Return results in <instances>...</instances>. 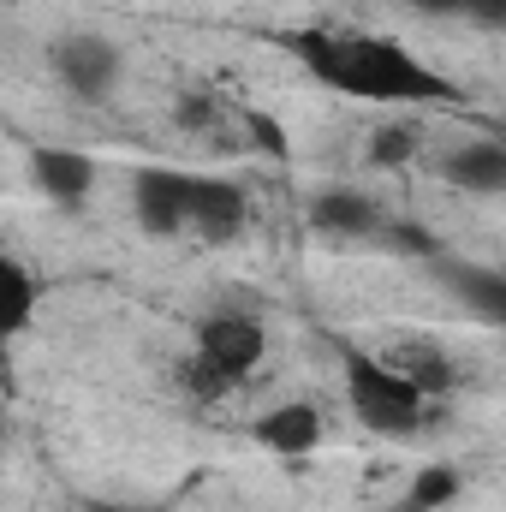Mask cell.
I'll list each match as a JSON object with an SVG mask.
<instances>
[{
    "label": "cell",
    "mask_w": 506,
    "mask_h": 512,
    "mask_svg": "<svg viewBox=\"0 0 506 512\" xmlns=\"http://www.w3.org/2000/svg\"><path fill=\"white\" fill-rule=\"evenodd\" d=\"M262 352H268V334H262V322H256L251 310H239V304L197 322V358H203L209 370H221L233 387L262 364Z\"/></svg>",
    "instance_id": "277c9868"
},
{
    "label": "cell",
    "mask_w": 506,
    "mask_h": 512,
    "mask_svg": "<svg viewBox=\"0 0 506 512\" xmlns=\"http://www.w3.org/2000/svg\"><path fill=\"white\" fill-rule=\"evenodd\" d=\"M411 6L429 18H465V0H411Z\"/></svg>",
    "instance_id": "ac0fdd59"
},
{
    "label": "cell",
    "mask_w": 506,
    "mask_h": 512,
    "mask_svg": "<svg viewBox=\"0 0 506 512\" xmlns=\"http://www.w3.org/2000/svg\"><path fill=\"white\" fill-rule=\"evenodd\" d=\"M453 495H459V471L429 465V471H417V477H411V495H405V507H399V512H435V507H447Z\"/></svg>",
    "instance_id": "4fadbf2b"
},
{
    "label": "cell",
    "mask_w": 506,
    "mask_h": 512,
    "mask_svg": "<svg viewBox=\"0 0 506 512\" xmlns=\"http://www.w3.org/2000/svg\"><path fill=\"white\" fill-rule=\"evenodd\" d=\"M411 155H417V126H399V120L376 126V137H370V161L376 167H405Z\"/></svg>",
    "instance_id": "5bb4252c"
},
{
    "label": "cell",
    "mask_w": 506,
    "mask_h": 512,
    "mask_svg": "<svg viewBox=\"0 0 506 512\" xmlns=\"http://www.w3.org/2000/svg\"><path fill=\"white\" fill-rule=\"evenodd\" d=\"M0 280H6V334L18 340V334L30 328L36 304H42V286H36V274H30L18 256H6V262H0Z\"/></svg>",
    "instance_id": "7c38bea8"
},
{
    "label": "cell",
    "mask_w": 506,
    "mask_h": 512,
    "mask_svg": "<svg viewBox=\"0 0 506 512\" xmlns=\"http://www.w3.org/2000/svg\"><path fill=\"white\" fill-rule=\"evenodd\" d=\"M245 215H251V203H245V191H239L233 179H221V173H191V233H197V239L227 245V239L245 233Z\"/></svg>",
    "instance_id": "8992f818"
},
{
    "label": "cell",
    "mask_w": 506,
    "mask_h": 512,
    "mask_svg": "<svg viewBox=\"0 0 506 512\" xmlns=\"http://www.w3.org/2000/svg\"><path fill=\"white\" fill-rule=\"evenodd\" d=\"M441 179H447V185H459V191H477V197L506 191V143H501V137L453 143V149L441 155Z\"/></svg>",
    "instance_id": "52a82bcc"
},
{
    "label": "cell",
    "mask_w": 506,
    "mask_h": 512,
    "mask_svg": "<svg viewBox=\"0 0 506 512\" xmlns=\"http://www.w3.org/2000/svg\"><path fill=\"white\" fill-rule=\"evenodd\" d=\"M310 227L316 233H334V239H376L381 233V209L358 191H322L310 203Z\"/></svg>",
    "instance_id": "30bf717a"
},
{
    "label": "cell",
    "mask_w": 506,
    "mask_h": 512,
    "mask_svg": "<svg viewBox=\"0 0 506 512\" xmlns=\"http://www.w3.org/2000/svg\"><path fill=\"white\" fill-rule=\"evenodd\" d=\"M465 18L483 30H506V0H465Z\"/></svg>",
    "instance_id": "e0dca14e"
},
{
    "label": "cell",
    "mask_w": 506,
    "mask_h": 512,
    "mask_svg": "<svg viewBox=\"0 0 506 512\" xmlns=\"http://www.w3.org/2000/svg\"><path fill=\"white\" fill-rule=\"evenodd\" d=\"M387 364H399V370L423 387L429 399H447V393H453V382H459V370H453L447 346H435V340H405Z\"/></svg>",
    "instance_id": "8fae6325"
},
{
    "label": "cell",
    "mask_w": 506,
    "mask_h": 512,
    "mask_svg": "<svg viewBox=\"0 0 506 512\" xmlns=\"http://www.w3.org/2000/svg\"><path fill=\"white\" fill-rule=\"evenodd\" d=\"M131 215L155 239L191 233V173H179V167H137L131 173Z\"/></svg>",
    "instance_id": "5b68a950"
},
{
    "label": "cell",
    "mask_w": 506,
    "mask_h": 512,
    "mask_svg": "<svg viewBox=\"0 0 506 512\" xmlns=\"http://www.w3.org/2000/svg\"><path fill=\"white\" fill-rule=\"evenodd\" d=\"M90 512H143V507H114V501H90Z\"/></svg>",
    "instance_id": "d6986e66"
},
{
    "label": "cell",
    "mask_w": 506,
    "mask_h": 512,
    "mask_svg": "<svg viewBox=\"0 0 506 512\" xmlns=\"http://www.w3.org/2000/svg\"><path fill=\"white\" fill-rule=\"evenodd\" d=\"M251 435L268 447V453L298 459V453H310V447L322 441V411L304 405V399H280L274 411H262V417L251 423Z\"/></svg>",
    "instance_id": "9c48e42d"
},
{
    "label": "cell",
    "mask_w": 506,
    "mask_h": 512,
    "mask_svg": "<svg viewBox=\"0 0 506 512\" xmlns=\"http://www.w3.org/2000/svg\"><path fill=\"white\" fill-rule=\"evenodd\" d=\"M30 179L54 197V203H84L90 197V185H96V161L84 155V149H66V143H42L36 155H30Z\"/></svg>",
    "instance_id": "ba28073f"
},
{
    "label": "cell",
    "mask_w": 506,
    "mask_h": 512,
    "mask_svg": "<svg viewBox=\"0 0 506 512\" xmlns=\"http://www.w3.org/2000/svg\"><path fill=\"white\" fill-rule=\"evenodd\" d=\"M340 370H346V399H352V417L370 429V435H417L435 423V405L429 393L411 382L399 364H387L364 346H346L340 352Z\"/></svg>",
    "instance_id": "7a4b0ae2"
},
{
    "label": "cell",
    "mask_w": 506,
    "mask_h": 512,
    "mask_svg": "<svg viewBox=\"0 0 506 512\" xmlns=\"http://www.w3.org/2000/svg\"><path fill=\"white\" fill-rule=\"evenodd\" d=\"M286 48L298 54V66L316 84L352 102H376V108H453L459 102V84L423 66L393 36H346V30L310 24V30H292Z\"/></svg>",
    "instance_id": "6da1fadb"
},
{
    "label": "cell",
    "mask_w": 506,
    "mask_h": 512,
    "mask_svg": "<svg viewBox=\"0 0 506 512\" xmlns=\"http://www.w3.org/2000/svg\"><path fill=\"white\" fill-rule=\"evenodd\" d=\"M48 66H54V78H60L78 102H108V96L120 90V78H126V54H120L102 30H72V36H60L54 54H48Z\"/></svg>",
    "instance_id": "3957f363"
},
{
    "label": "cell",
    "mask_w": 506,
    "mask_h": 512,
    "mask_svg": "<svg viewBox=\"0 0 506 512\" xmlns=\"http://www.w3.org/2000/svg\"><path fill=\"white\" fill-rule=\"evenodd\" d=\"M179 387H185L191 399H203V405H215V399H221V393H227V387H233V382H227L221 370H209V364H203V358L191 352V358L179 364Z\"/></svg>",
    "instance_id": "9a60e30c"
},
{
    "label": "cell",
    "mask_w": 506,
    "mask_h": 512,
    "mask_svg": "<svg viewBox=\"0 0 506 512\" xmlns=\"http://www.w3.org/2000/svg\"><path fill=\"white\" fill-rule=\"evenodd\" d=\"M239 126L251 131L256 149H268V155H280V161H286V131L274 126L268 114H256V108H239Z\"/></svg>",
    "instance_id": "2e32d148"
}]
</instances>
